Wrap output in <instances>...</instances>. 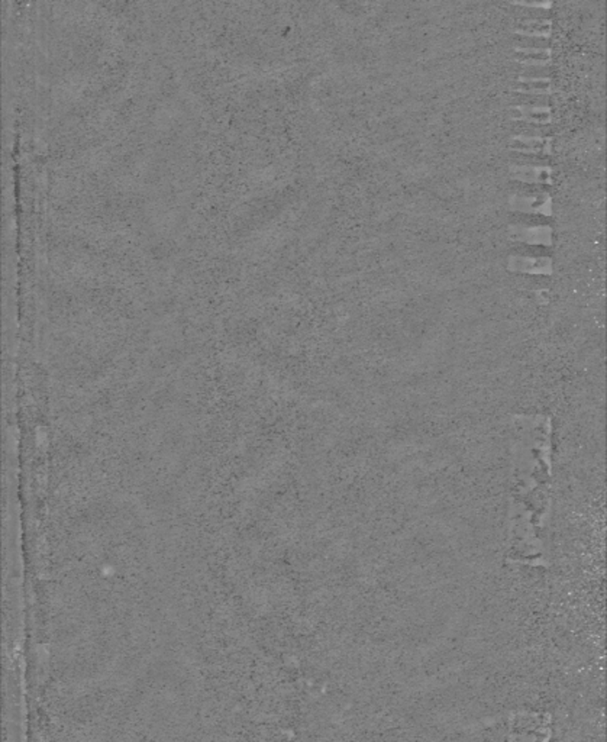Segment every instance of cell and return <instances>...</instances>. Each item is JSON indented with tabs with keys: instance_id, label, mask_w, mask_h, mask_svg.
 Segmentation results:
<instances>
[{
	"instance_id": "cell-2",
	"label": "cell",
	"mask_w": 607,
	"mask_h": 742,
	"mask_svg": "<svg viewBox=\"0 0 607 742\" xmlns=\"http://www.w3.org/2000/svg\"><path fill=\"white\" fill-rule=\"evenodd\" d=\"M512 211L527 212V213H552V199L549 194L542 193L538 196H512L509 199Z\"/></svg>"
},
{
	"instance_id": "cell-11",
	"label": "cell",
	"mask_w": 607,
	"mask_h": 742,
	"mask_svg": "<svg viewBox=\"0 0 607 742\" xmlns=\"http://www.w3.org/2000/svg\"><path fill=\"white\" fill-rule=\"evenodd\" d=\"M513 5H519V6H529V8H551L552 3L551 2H544V3H523V2H513Z\"/></svg>"
},
{
	"instance_id": "cell-8",
	"label": "cell",
	"mask_w": 607,
	"mask_h": 742,
	"mask_svg": "<svg viewBox=\"0 0 607 742\" xmlns=\"http://www.w3.org/2000/svg\"><path fill=\"white\" fill-rule=\"evenodd\" d=\"M514 34L525 35V36H542L549 38L552 34V22L551 21H525L519 22L514 27Z\"/></svg>"
},
{
	"instance_id": "cell-1",
	"label": "cell",
	"mask_w": 607,
	"mask_h": 742,
	"mask_svg": "<svg viewBox=\"0 0 607 742\" xmlns=\"http://www.w3.org/2000/svg\"><path fill=\"white\" fill-rule=\"evenodd\" d=\"M509 238L516 242L529 245H551L552 229L549 227H509Z\"/></svg>"
},
{
	"instance_id": "cell-3",
	"label": "cell",
	"mask_w": 607,
	"mask_h": 742,
	"mask_svg": "<svg viewBox=\"0 0 607 742\" xmlns=\"http://www.w3.org/2000/svg\"><path fill=\"white\" fill-rule=\"evenodd\" d=\"M507 266L513 271L531 273V275H551L552 273V259L548 257L512 255Z\"/></svg>"
},
{
	"instance_id": "cell-5",
	"label": "cell",
	"mask_w": 607,
	"mask_h": 742,
	"mask_svg": "<svg viewBox=\"0 0 607 742\" xmlns=\"http://www.w3.org/2000/svg\"><path fill=\"white\" fill-rule=\"evenodd\" d=\"M552 138H536V137H514L510 141V148L525 154H551Z\"/></svg>"
},
{
	"instance_id": "cell-7",
	"label": "cell",
	"mask_w": 607,
	"mask_h": 742,
	"mask_svg": "<svg viewBox=\"0 0 607 742\" xmlns=\"http://www.w3.org/2000/svg\"><path fill=\"white\" fill-rule=\"evenodd\" d=\"M551 48H514V58L526 64H540V66H544V64H548L551 61Z\"/></svg>"
},
{
	"instance_id": "cell-4",
	"label": "cell",
	"mask_w": 607,
	"mask_h": 742,
	"mask_svg": "<svg viewBox=\"0 0 607 742\" xmlns=\"http://www.w3.org/2000/svg\"><path fill=\"white\" fill-rule=\"evenodd\" d=\"M510 176L523 183L532 185H549L552 181V168L545 165H510Z\"/></svg>"
},
{
	"instance_id": "cell-9",
	"label": "cell",
	"mask_w": 607,
	"mask_h": 742,
	"mask_svg": "<svg viewBox=\"0 0 607 742\" xmlns=\"http://www.w3.org/2000/svg\"><path fill=\"white\" fill-rule=\"evenodd\" d=\"M516 93H531V95H551L553 84L551 79H519L514 86Z\"/></svg>"
},
{
	"instance_id": "cell-6",
	"label": "cell",
	"mask_w": 607,
	"mask_h": 742,
	"mask_svg": "<svg viewBox=\"0 0 607 742\" xmlns=\"http://www.w3.org/2000/svg\"><path fill=\"white\" fill-rule=\"evenodd\" d=\"M513 111L518 115L514 119H522L534 124H549L551 108L549 106H532V105H514Z\"/></svg>"
},
{
	"instance_id": "cell-10",
	"label": "cell",
	"mask_w": 607,
	"mask_h": 742,
	"mask_svg": "<svg viewBox=\"0 0 607 742\" xmlns=\"http://www.w3.org/2000/svg\"><path fill=\"white\" fill-rule=\"evenodd\" d=\"M549 73H551V70L547 69V67H523L520 70L519 79H526L527 76H542V77H547V79H548Z\"/></svg>"
}]
</instances>
